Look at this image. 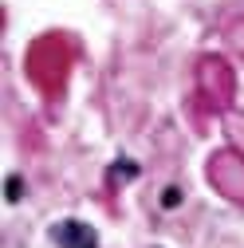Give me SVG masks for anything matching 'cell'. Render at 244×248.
<instances>
[{
  "instance_id": "cell-1",
  "label": "cell",
  "mask_w": 244,
  "mask_h": 248,
  "mask_svg": "<svg viewBox=\"0 0 244 248\" xmlns=\"http://www.w3.org/2000/svg\"><path fill=\"white\" fill-rule=\"evenodd\" d=\"M209 173H213V185L221 193H229L232 201H244V158L236 154H217L209 162Z\"/></svg>"
},
{
  "instance_id": "cell-2",
  "label": "cell",
  "mask_w": 244,
  "mask_h": 248,
  "mask_svg": "<svg viewBox=\"0 0 244 248\" xmlns=\"http://www.w3.org/2000/svg\"><path fill=\"white\" fill-rule=\"evenodd\" d=\"M55 240L63 244V248H95V232H91L87 225H79V221L59 225L55 229Z\"/></svg>"
},
{
  "instance_id": "cell-3",
  "label": "cell",
  "mask_w": 244,
  "mask_h": 248,
  "mask_svg": "<svg viewBox=\"0 0 244 248\" xmlns=\"http://www.w3.org/2000/svg\"><path fill=\"white\" fill-rule=\"evenodd\" d=\"M162 205H166V209H177V205H181V189H177V185H169V189L162 193Z\"/></svg>"
},
{
  "instance_id": "cell-4",
  "label": "cell",
  "mask_w": 244,
  "mask_h": 248,
  "mask_svg": "<svg viewBox=\"0 0 244 248\" xmlns=\"http://www.w3.org/2000/svg\"><path fill=\"white\" fill-rule=\"evenodd\" d=\"M114 173H118V177H138V166H134V162H118Z\"/></svg>"
},
{
  "instance_id": "cell-5",
  "label": "cell",
  "mask_w": 244,
  "mask_h": 248,
  "mask_svg": "<svg viewBox=\"0 0 244 248\" xmlns=\"http://www.w3.org/2000/svg\"><path fill=\"white\" fill-rule=\"evenodd\" d=\"M8 201H20V177H8Z\"/></svg>"
}]
</instances>
